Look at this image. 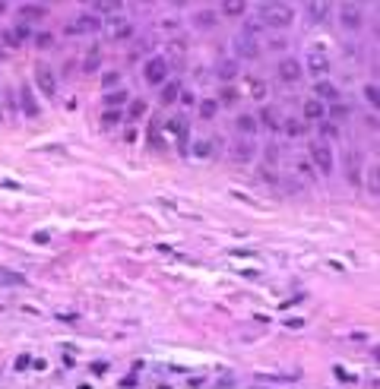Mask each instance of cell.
<instances>
[{
	"label": "cell",
	"instance_id": "obj_9",
	"mask_svg": "<svg viewBox=\"0 0 380 389\" xmlns=\"http://www.w3.org/2000/svg\"><path fill=\"white\" fill-rule=\"evenodd\" d=\"M307 67H311V73L317 79H323L327 76V70H330V57L323 51H311V57H307Z\"/></svg>",
	"mask_w": 380,
	"mask_h": 389
},
{
	"label": "cell",
	"instance_id": "obj_29",
	"mask_svg": "<svg viewBox=\"0 0 380 389\" xmlns=\"http://www.w3.org/2000/svg\"><path fill=\"white\" fill-rule=\"evenodd\" d=\"M327 13H330L327 4H311V16H314V19H327Z\"/></svg>",
	"mask_w": 380,
	"mask_h": 389
},
{
	"label": "cell",
	"instance_id": "obj_22",
	"mask_svg": "<svg viewBox=\"0 0 380 389\" xmlns=\"http://www.w3.org/2000/svg\"><path fill=\"white\" fill-rule=\"evenodd\" d=\"M0 279H4V285H26V279L19 272H10V269H0Z\"/></svg>",
	"mask_w": 380,
	"mask_h": 389
},
{
	"label": "cell",
	"instance_id": "obj_12",
	"mask_svg": "<svg viewBox=\"0 0 380 389\" xmlns=\"http://www.w3.org/2000/svg\"><path fill=\"white\" fill-rule=\"evenodd\" d=\"M346 171H349V183H361V155L358 152L346 155Z\"/></svg>",
	"mask_w": 380,
	"mask_h": 389
},
{
	"label": "cell",
	"instance_id": "obj_35",
	"mask_svg": "<svg viewBox=\"0 0 380 389\" xmlns=\"http://www.w3.org/2000/svg\"><path fill=\"white\" fill-rule=\"evenodd\" d=\"M276 158H279V149H276V146H269V149H266V161L276 165Z\"/></svg>",
	"mask_w": 380,
	"mask_h": 389
},
{
	"label": "cell",
	"instance_id": "obj_25",
	"mask_svg": "<svg viewBox=\"0 0 380 389\" xmlns=\"http://www.w3.org/2000/svg\"><path fill=\"white\" fill-rule=\"evenodd\" d=\"M19 16H23V19H42L45 10L42 7H19Z\"/></svg>",
	"mask_w": 380,
	"mask_h": 389
},
{
	"label": "cell",
	"instance_id": "obj_14",
	"mask_svg": "<svg viewBox=\"0 0 380 389\" xmlns=\"http://www.w3.org/2000/svg\"><path fill=\"white\" fill-rule=\"evenodd\" d=\"M19 95H23V111H26L29 117H35V114H38V105H35V95H32V86H23V89H19Z\"/></svg>",
	"mask_w": 380,
	"mask_h": 389
},
{
	"label": "cell",
	"instance_id": "obj_3",
	"mask_svg": "<svg viewBox=\"0 0 380 389\" xmlns=\"http://www.w3.org/2000/svg\"><path fill=\"white\" fill-rule=\"evenodd\" d=\"M311 161L317 165V168L323 171V174H333V168H336V161H333V149L327 142H311Z\"/></svg>",
	"mask_w": 380,
	"mask_h": 389
},
{
	"label": "cell",
	"instance_id": "obj_27",
	"mask_svg": "<svg viewBox=\"0 0 380 389\" xmlns=\"http://www.w3.org/2000/svg\"><path fill=\"white\" fill-rule=\"evenodd\" d=\"M330 114H333V120H346L349 117V105H333Z\"/></svg>",
	"mask_w": 380,
	"mask_h": 389
},
{
	"label": "cell",
	"instance_id": "obj_31",
	"mask_svg": "<svg viewBox=\"0 0 380 389\" xmlns=\"http://www.w3.org/2000/svg\"><path fill=\"white\" fill-rule=\"evenodd\" d=\"M365 98H368V105L371 108H377V86L371 83V86H365Z\"/></svg>",
	"mask_w": 380,
	"mask_h": 389
},
{
	"label": "cell",
	"instance_id": "obj_18",
	"mask_svg": "<svg viewBox=\"0 0 380 389\" xmlns=\"http://www.w3.org/2000/svg\"><path fill=\"white\" fill-rule=\"evenodd\" d=\"M234 73H238V64H234V60H222V64H219V76H222L225 83L234 79Z\"/></svg>",
	"mask_w": 380,
	"mask_h": 389
},
{
	"label": "cell",
	"instance_id": "obj_11",
	"mask_svg": "<svg viewBox=\"0 0 380 389\" xmlns=\"http://www.w3.org/2000/svg\"><path fill=\"white\" fill-rule=\"evenodd\" d=\"M98 29H102V19H98V16H95V13H83L70 32H98Z\"/></svg>",
	"mask_w": 380,
	"mask_h": 389
},
{
	"label": "cell",
	"instance_id": "obj_10",
	"mask_svg": "<svg viewBox=\"0 0 380 389\" xmlns=\"http://www.w3.org/2000/svg\"><path fill=\"white\" fill-rule=\"evenodd\" d=\"M171 133L177 139V152H187V120L184 117H174L171 120Z\"/></svg>",
	"mask_w": 380,
	"mask_h": 389
},
{
	"label": "cell",
	"instance_id": "obj_15",
	"mask_svg": "<svg viewBox=\"0 0 380 389\" xmlns=\"http://www.w3.org/2000/svg\"><path fill=\"white\" fill-rule=\"evenodd\" d=\"M238 130H241L244 136H253V133H257V117L241 114V117H238Z\"/></svg>",
	"mask_w": 380,
	"mask_h": 389
},
{
	"label": "cell",
	"instance_id": "obj_17",
	"mask_svg": "<svg viewBox=\"0 0 380 389\" xmlns=\"http://www.w3.org/2000/svg\"><path fill=\"white\" fill-rule=\"evenodd\" d=\"M193 19H196V26H200V29H212L215 26V10H200Z\"/></svg>",
	"mask_w": 380,
	"mask_h": 389
},
{
	"label": "cell",
	"instance_id": "obj_5",
	"mask_svg": "<svg viewBox=\"0 0 380 389\" xmlns=\"http://www.w3.org/2000/svg\"><path fill=\"white\" fill-rule=\"evenodd\" d=\"M35 79H38V89L45 92L48 98L57 95V79H54V70H51L48 64H38V67H35Z\"/></svg>",
	"mask_w": 380,
	"mask_h": 389
},
{
	"label": "cell",
	"instance_id": "obj_38",
	"mask_svg": "<svg viewBox=\"0 0 380 389\" xmlns=\"http://www.w3.org/2000/svg\"><path fill=\"white\" fill-rule=\"evenodd\" d=\"M196 155H209V142H196Z\"/></svg>",
	"mask_w": 380,
	"mask_h": 389
},
{
	"label": "cell",
	"instance_id": "obj_21",
	"mask_svg": "<svg viewBox=\"0 0 380 389\" xmlns=\"http://www.w3.org/2000/svg\"><path fill=\"white\" fill-rule=\"evenodd\" d=\"M215 108H219V105H215V98L200 101V117H203V120H212V117H215Z\"/></svg>",
	"mask_w": 380,
	"mask_h": 389
},
{
	"label": "cell",
	"instance_id": "obj_39",
	"mask_svg": "<svg viewBox=\"0 0 380 389\" xmlns=\"http://www.w3.org/2000/svg\"><path fill=\"white\" fill-rule=\"evenodd\" d=\"M0 120H4V114H0Z\"/></svg>",
	"mask_w": 380,
	"mask_h": 389
},
{
	"label": "cell",
	"instance_id": "obj_2",
	"mask_svg": "<svg viewBox=\"0 0 380 389\" xmlns=\"http://www.w3.org/2000/svg\"><path fill=\"white\" fill-rule=\"evenodd\" d=\"M238 54H241V57H257V54H260V26L250 23L238 35Z\"/></svg>",
	"mask_w": 380,
	"mask_h": 389
},
{
	"label": "cell",
	"instance_id": "obj_13",
	"mask_svg": "<svg viewBox=\"0 0 380 389\" xmlns=\"http://www.w3.org/2000/svg\"><path fill=\"white\" fill-rule=\"evenodd\" d=\"M323 114H327V105H323V101H317V98H307L304 101V117L307 120H320Z\"/></svg>",
	"mask_w": 380,
	"mask_h": 389
},
{
	"label": "cell",
	"instance_id": "obj_32",
	"mask_svg": "<svg viewBox=\"0 0 380 389\" xmlns=\"http://www.w3.org/2000/svg\"><path fill=\"white\" fill-rule=\"evenodd\" d=\"M117 124V111H105V114H102V127L108 130V127H114Z\"/></svg>",
	"mask_w": 380,
	"mask_h": 389
},
{
	"label": "cell",
	"instance_id": "obj_19",
	"mask_svg": "<svg viewBox=\"0 0 380 389\" xmlns=\"http://www.w3.org/2000/svg\"><path fill=\"white\" fill-rule=\"evenodd\" d=\"M260 120H263V124H266L269 130H279V117H276V111L269 108V105H266L263 111H260Z\"/></svg>",
	"mask_w": 380,
	"mask_h": 389
},
{
	"label": "cell",
	"instance_id": "obj_26",
	"mask_svg": "<svg viewBox=\"0 0 380 389\" xmlns=\"http://www.w3.org/2000/svg\"><path fill=\"white\" fill-rule=\"evenodd\" d=\"M124 98H127V92H124V89H117V92H114V95H108V98H105V105H108V111H114V105H121Z\"/></svg>",
	"mask_w": 380,
	"mask_h": 389
},
{
	"label": "cell",
	"instance_id": "obj_20",
	"mask_svg": "<svg viewBox=\"0 0 380 389\" xmlns=\"http://www.w3.org/2000/svg\"><path fill=\"white\" fill-rule=\"evenodd\" d=\"M177 95H181V86H177V83H168L165 89H162V105H171Z\"/></svg>",
	"mask_w": 380,
	"mask_h": 389
},
{
	"label": "cell",
	"instance_id": "obj_37",
	"mask_svg": "<svg viewBox=\"0 0 380 389\" xmlns=\"http://www.w3.org/2000/svg\"><path fill=\"white\" fill-rule=\"evenodd\" d=\"M368 187H371V193H377V165L371 168V180H368Z\"/></svg>",
	"mask_w": 380,
	"mask_h": 389
},
{
	"label": "cell",
	"instance_id": "obj_28",
	"mask_svg": "<svg viewBox=\"0 0 380 389\" xmlns=\"http://www.w3.org/2000/svg\"><path fill=\"white\" fill-rule=\"evenodd\" d=\"M285 133H288V136H301V133H304L301 120H285Z\"/></svg>",
	"mask_w": 380,
	"mask_h": 389
},
{
	"label": "cell",
	"instance_id": "obj_4",
	"mask_svg": "<svg viewBox=\"0 0 380 389\" xmlns=\"http://www.w3.org/2000/svg\"><path fill=\"white\" fill-rule=\"evenodd\" d=\"M339 23H342V29L358 32L361 26H365V13H361L358 4H342V7H339Z\"/></svg>",
	"mask_w": 380,
	"mask_h": 389
},
{
	"label": "cell",
	"instance_id": "obj_36",
	"mask_svg": "<svg viewBox=\"0 0 380 389\" xmlns=\"http://www.w3.org/2000/svg\"><path fill=\"white\" fill-rule=\"evenodd\" d=\"M35 42H38L42 48H48V45H51L54 38H51V35H48V32H42V35H35Z\"/></svg>",
	"mask_w": 380,
	"mask_h": 389
},
{
	"label": "cell",
	"instance_id": "obj_30",
	"mask_svg": "<svg viewBox=\"0 0 380 389\" xmlns=\"http://www.w3.org/2000/svg\"><path fill=\"white\" fill-rule=\"evenodd\" d=\"M102 86H105V89H117V86H121V76H117V73H105Z\"/></svg>",
	"mask_w": 380,
	"mask_h": 389
},
{
	"label": "cell",
	"instance_id": "obj_1",
	"mask_svg": "<svg viewBox=\"0 0 380 389\" xmlns=\"http://www.w3.org/2000/svg\"><path fill=\"white\" fill-rule=\"evenodd\" d=\"M260 16L266 19V26H273V29H285V26H292L295 10L288 7V4H263Z\"/></svg>",
	"mask_w": 380,
	"mask_h": 389
},
{
	"label": "cell",
	"instance_id": "obj_23",
	"mask_svg": "<svg viewBox=\"0 0 380 389\" xmlns=\"http://www.w3.org/2000/svg\"><path fill=\"white\" fill-rule=\"evenodd\" d=\"M98 64H102V51L92 48V51L86 54V64H83V67H86V70H98Z\"/></svg>",
	"mask_w": 380,
	"mask_h": 389
},
{
	"label": "cell",
	"instance_id": "obj_8",
	"mask_svg": "<svg viewBox=\"0 0 380 389\" xmlns=\"http://www.w3.org/2000/svg\"><path fill=\"white\" fill-rule=\"evenodd\" d=\"M314 98H317V101H336V98H339L336 83H330V79H317V83H314Z\"/></svg>",
	"mask_w": 380,
	"mask_h": 389
},
{
	"label": "cell",
	"instance_id": "obj_33",
	"mask_svg": "<svg viewBox=\"0 0 380 389\" xmlns=\"http://www.w3.org/2000/svg\"><path fill=\"white\" fill-rule=\"evenodd\" d=\"M320 130H323V136H330V139H333V136H339V127H336V124H323Z\"/></svg>",
	"mask_w": 380,
	"mask_h": 389
},
{
	"label": "cell",
	"instance_id": "obj_24",
	"mask_svg": "<svg viewBox=\"0 0 380 389\" xmlns=\"http://www.w3.org/2000/svg\"><path fill=\"white\" fill-rule=\"evenodd\" d=\"M244 10H247V7H244V4H238V0H228V4L222 7V13H225V16H244Z\"/></svg>",
	"mask_w": 380,
	"mask_h": 389
},
{
	"label": "cell",
	"instance_id": "obj_7",
	"mask_svg": "<svg viewBox=\"0 0 380 389\" xmlns=\"http://www.w3.org/2000/svg\"><path fill=\"white\" fill-rule=\"evenodd\" d=\"M301 73H304V67H301L295 57H282V60H279V79H282V83H298Z\"/></svg>",
	"mask_w": 380,
	"mask_h": 389
},
{
	"label": "cell",
	"instance_id": "obj_34",
	"mask_svg": "<svg viewBox=\"0 0 380 389\" xmlns=\"http://www.w3.org/2000/svg\"><path fill=\"white\" fill-rule=\"evenodd\" d=\"M146 114V105L143 101H133V108H130V117H143Z\"/></svg>",
	"mask_w": 380,
	"mask_h": 389
},
{
	"label": "cell",
	"instance_id": "obj_16",
	"mask_svg": "<svg viewBox=\"0 0 380 389\" xmlns=\"http://www.w3.org/2000/svg\"><path fill=\"white\" fill-rule=\"evenodd\" d=\"M231 155L234 158H238V161H250L253 158V146L244 139V142H238V146H234V149H231Z\"/></svg>",
	"mask_w": 380,
	"mask_h": 389
},
{
	"label": "cell",
	"instance_id": "obj_6",
	"mask_svg": "<svg viewBox=\"0 0 380 389\" xmlns=\"http://www.w3.org/2000/svg\"><path fill=\"white\" fill-rule=\"evenodd\" d=\"M165 73H168L165 57H149V60H146V67H143V76H146V83H152V86L165 79Z\"/></svg>",
	"mask_w": 380,
	"mask_h": 389
}]
</instances>
